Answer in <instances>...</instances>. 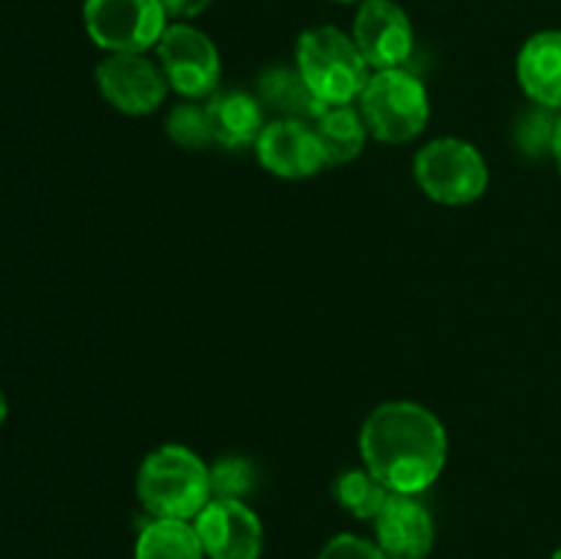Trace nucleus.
<instances>
[{
    "label": "nucleus",
    "instance_id": "obj_21",
    "mask_svg": "<svg viewBox=\"0 0 561 559\" xmlns=\"http://www.w3.org/2000/svg\"><path fill=\"white\" fill-rule=\"evenodd\" d=\"M208 475H211L214 499H244L255 491L257 471L241 455H222L208 464Z\"/></svg>",
    "mask_w": 561,
    "mask_h": 559
},
{
    "label": "nucleus",
    "instance_id": "obj_20",
    "mask_svg": "<svg viewBox=\"0 0 561 559\" xmlns=\"http://www.w3.org/2000/svg\"><path fill=\"white\" fill-rule=\"evenodd\" d=\"M557 110L531 104L515 124V146L520 153L531 159H540L553 153V135H557Z\"/></svg>",
    "mask_w": 561,
    "mask_h": 559
},
{
    "label": "nucleus",
    "instance_id": "obj_15",
    "mask_svg": "<svg viewBox=\"0 0 561 559\" xmlns=\"http://www.w3.org/2000/svg\"><path fill=\"white\" fill-rule=\"evenodd\" d=\"M257 99L266 110L277 113V118L307 121L316 124L327 104L307 88L305 77L296 66H268L257 77Z\"/></svg>",
    "mask_w": 561,
    "mask_h": 559
},
{
    "label": "nucleus",
    "instance_id": "obj_25",
    "mask_svg": "<svg viewBox=\"0 0 561 559\" xmlns=\"http://www.w3.org/2000/svg\"><path fill=\"white\" fill-rule=\"evenodd\" d=\"M5 417H9V400H5L3 389H0V427H3Z\"/></svg>",
    "mask_w": 561,
    "mask_h": 559
},
{
    "label": "nucleus",
    "instance_id": "obj_10",
    "mask_svg": "<svg viewBox=\"0 0 561 559\" xmlns=\"http://www.w3.org/2000/svg\"><path fill=\"white\" fill-rule=\"evenodd\" d=\"M192 524L206 559H261L263 524L244 499H211Z\"/></svg>",
    "mask_w": 561,
    "mask_h": 559
},
{
    "label": "nucleus",
    "instance_id": "obj_23",
    "mask_svg": "<svg viewBox=\"0 0 561 559\" xmlns=\"http://www.w3.org/2000/svg\"><path fill=\"white\" fill-rule=\"evenodd\" d=\"M159 3H162L170 22H192L203 11H208L214 0H159Z\"/></svg>",
    "mask_w": 561,
    "mask_h": 559
},
{
    "label": "nucleus",
    "instance_id": "obj_26",
    "mask_svg": "<svg viewBox=\"0 0 561 559\" xmlns=\"http://www.w3.org/2000/svg\"><path fill=\"white\" fill-rule=\"evenodd\" d=\"M334 3H362V0H334Z\"/></svg>",
    "mask_w": 561,
    "mask_h": 559
},
{
    "label": "nucleus",
    "instance_id": "obj_1",
    "mask_svg": "<svg viewBox=\"0 0 561 559\" xmlns=\"http://www.w3.org/2000/svg\"><path fill=\"white\" fill-rule=\"evenodd\" d=\"M359 453L362 466L389 493L420 497L447 466V427L422 403L387 400L362 422Z\"/></svg>",
    "mask_w": 561,
    "mask_h": 559
},
{
    "label": "nucleus",
    "instance_id": "obj_16",
    "mask_svg": "<svg viewBox=\"0 0 561 559\" xmlns=\"http://www.w3.org/2000/svg\"><path fill=\"white\" fill-rule=\"evenodd\" d=\"M312 129L321 140L327 164H348L359 159V153L367 146V137H370L359 107H351V104L327 107L321 118L312 124Z\"/></svg>",
    "mask_w": 561,
    "mask_h": 559
},
{
    "label": "nucleus",
    "instance_id": "obj_19",
    "mask_svg": "<svg viewBox=\"0 0 561 559\" xmlns=\"http://www.w3.org/2000/svg\"><path fill=\"white\" fill-rule=\"evenodd\" d=\"M164 132L184 151H206V148L214 146L206 104H197L192 99H184V102L170 110L168 118H164Z\"/></svg>",
    "mask_w": 561,
    "mask_h": 559
},
{
    "label": "nucleus",
    "instance_id": "obj_3",
    "mask_svg": "<svg viewBox=\"0 0 561 559\" xmlns=\"http://www.w3.org/2000/svg\"><path fill=\"white\" fill-rule=\"evenodd\" d=\"M294 60L307 88L327 107L356 102L370 80V66L351 33L334 25H318L301 33L296 38Z\"/></svg>",
    "mask_w": 561,
    "mask_h": 559
},
{
    "label": "nucleus",
    "instance_id": "obj_14",
    "mask_svg": "<svg viewBox=\"0 0 561 559\" xmlns=\"http://www.w3.org/2000/svg\"><path fill=\"white\" fill-rule=\"evenodd\" d=\"M214 142L228 151L255 146L266 129V107L247 91H217L206 99Z\"/></svg>",
    "mask_w": 561,
    "mask_h": 559
},
{
    "label": "nucleus",
    "instance_id": "obj_17",
    "mask_svg": "<svg viewBox=\"0 0 561 559\" xmlns=\"http://www.w3.org/2000/svg\"><path fill=\"white\" fill-rule=\"evenodd\" d=\"M135 559H206L195 524L151 518L135 540Z\"/></svg>",
    "mask_w": 561,
    "mask_h": 559
},
{
    "label": "nucleus",
    "instance_id": "obj_11",
    "mask_svg": "<svg viewBox=\"0 0 561 559\" xmlns=\"http://www.w3.org/2000/svg\"><path fill=\"white\" fill-rule=\"evenodd\" d=\"M257 162L285 181L312 179L327 168L321 140L307 121L277 118L266 124L255 142Z\"/></svg>",
    "mask_w": 561,
    "mask_h": 559
},
{
    "label": "nucleus",
    "instance_id": "obj_22",
    "mask_svg": "<svg viewBox=\"0 0 561 559\" xmlns=\"http://www.w3.org/2000/svg\"><path fill=\"white\" fill-rule=\"evenodd\" d=\"M318 559H389L387 554L381 551L376 540L370 537L354 535V532H340V535L329 537L323 543Z\"/></svg>",
    "mask_w": 561,
    "mask_h": 559
},
{
    "label": "nucleus",
    "instance_id": "obj_5",
    "mask_svg": "<svg viewBox=\"0 0 561 559\" xmlns=\"http://www.w3.org/2000/svg\"><path fill=\"white\" fill-rule=\"evenodd\" d=\"M414 179L442 206H469L485 195L491 170L480 148L460 137H436L414 157Z\"/></svg>",
    "mask_w": 561,
    "mask_h": 559
},
{
    "label": "nucleus",
    "instance_id": "obj_6",
    "mask_svg": "<svg viewBox=\"0 0 561 559\" xmlns=\"http://www.w3.org/2000/svg\"><path fill=\"white\" fill-rule=\"evenodd\" d=\"M82 25L99 49L115 55L157 49L170 20L159 0H85Z\"/></svg>",
    "mask_w": 561,
    "mask_h": 559
},
{
    "label": "nucleus",
    "instance_id": "obj_13",
    "mask_svg": "<svg viewBox=\"0 0 561 559\" xmlns=\"http://www.w3.org/2000/svg\"><path fill=\"white\" fill-rule=\"evenodd\" d=\"M515 75L531 104L561 110V31L529 36L515 60Z\"/></svg>",
    "mask_w": 561,
    "mask_h": 559
},
{
    "label": "nucleus",
    "instance_id": "obj_12",
    "mask_svg": "<svg viewBox=\"0 0 561 559\" xmlns=\"http://www.w3.org/2000/svg\"><path fill=\"white\" fill-rule=\"evenodd\" d=\"M376 537L389 559H427L436 546V524L420 497L389 493L381 513L373 518Z\"/></svg>",
    "mask_w": 561,
    "mask_h": 559
},
{
    "label": "nucleus",
    "instance_id": "obj_9",
    "mask_svg": "<svg viewBox=\"0 0 561 559\" xmlns=\"http://www.w3.org/2000/svg\"><path fill=\"white\" fill-rule=\"evenodd\" d=\"M351 38L373 71L403 69L414 53V25L394 0H362Z\"/></svg>",
    "mask_w": 561,
    "mask_h": 559
},
{
    "label": "nucleus",
    "instance_id": "obj_8",
    "mask_svg": "<svg viewBox=\"0 0 561 559\" xmlns=\"http://www.w3.org/2000/svg\"><path fill=\"white\" fill-rule=\"evenodd\" d=\"M96 88L110 107L131 118L157 113L170 93L162 66L148 53H115L99 60Z\"/></svg>",
    "mask_w": 561,
    "mask_h": 559
},
{
    "label": "nucleus",
    "instance_id": "obj_24",
    "mask_svg": "<svg viewBox=\"0 0 561 559\" xmlns=\"http://www.w3.org/2000/svg\"><path fill=\"white\" fill-rule=\"evenodd\" d=\"M553 162H557V168H559V175H561V110H559V115H557V135H553Z\"/></svg>",
    "mask_w": 561,
    "mask_h": 559
},
{
    "label": "nucleus",
    "instance_id": "obj_2",
    "mask_svg": "<svg viewBox=\"0 0 561 559\" xmlns=\"http://www.w3.org/2000/svg\"><path fill=\"white\" fill-rule=\"evenodd\" d=\"M135 491L151 518L195 521L214 499L208 464L184 444H162L142 458Z\"/></svg>",
    "mask_w": 561,
    "mask_h": 559
},
{
    "label": "nucleus",
    "instance_id": "obj_4",
    "mask_svg": "<svg viewBox=\"0 0 561 559\" xmlns=\"http://www.w3.org/2000/svg\"><path fill=\"white\" fill-rule=\"evenodd\" d=\"M356 107L370 137L387 146L416 140L431 121V96L425 82L405 66L373 71L365 91L356 99Z\"/></svg>",
    "mask_w": 561,
    "mask_h": 559
},
{
    "label": "nucleus",
    "instance_id": "obj_18",
    "mask_svg": "<svg viewBox=\"0 0 561 559\" xmlns=\"http://www.w3.org/2000/svg\"><path fill=\"white\" fill-rule=\"evenodd\" d=\"M334 499H337L340 507L348 515H354V518L373 521L381 513L383 502L389 499V491L378 482V477H373L370 471L362 466V469L343 471V475L334 480Z\"/></svg>",
    "mask_w": 561,
    "mask_h": 559
},
{
    "label": "nucleus",
    "instance_id": "obj_7",
    "mask_svg": "<svg viewBox=\"0 0 561 559\" xmlns=\"http://www.w3.org/2000/svg\"><path fill=\"white\" fill-rule=\"evenodd\" d=\"M153 53L179 96L197 102L219 91L222 55L214 38L192 22H170Z\"/></svg>",
    "mask_w": 561,
    "mask_h": 559
},
{
    "label": "nucleus",
    "instance_id": "obj_27",
    "mask_svg": "<svg viewBox=\"0 0 561 559\" xmlns=\"http://www.w3.org/2000/svg\"><path fill=\"white\" fill-rule=\"evenodd\" d=\"M551 559H561V546L557 548V551H553V554H551Z\"/></svg>",
    "mask_w": 561,
    "mask_h": 559
}]
</instances>
